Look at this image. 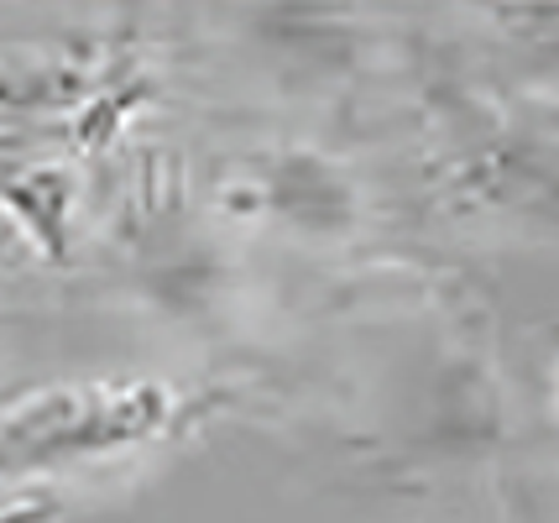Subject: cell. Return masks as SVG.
I'll return each instance as SVG.
<instances>
[{"instance_id": "obj_1", "label": "cell", "mask_w": 559, "mask_h": 523, "mask_svg": "<svg viewBox=\"0 0 559 523\" xmlns=\"http://www.w3.org/2000/svg\"><path fill=\"white\" fill-rule=\"evenodd\" d=\"M173 424L163 382H69L0 414V476H32L95 455H121Z\"/></svg>"}, {"instance_id": "obj_2", "label": "cell", "mask_w": 559, "mask_h": 523, "mask_svg": "<svg viewBox=\"0 0 559 523\" xmlns=\"http://www.w3.org/2000/svg\"><path fill=\"white\" fill-rule=\"evenodd\" d=\"M267 204L283 221L314 230V236H335L356 225V189L341 178L335 163L309 157V152L277 157V168L267 174Z\"/></svg>"}, {"instance_id": "obj_3", "label": "cell", "mask_w": 559, "mask_h": 523, "mask_svg": "<svg viewBox=\"0 0 559 523\" xmlns=\"http://www.w3.org/2000/svg\"><path fill=\"white\" fill-rule=\"evenodd\" d=\"M0 204L11 210V221L22 225V236L43 257L69 251V210H73V178L63 168H11L0 178Z\"/></svg>"}, {"instance_id": "obj_4", "label": "cell", "mask_w": 559, "mask_h": 523, "mask_svg": "<svg viewBox=\"0 0 559 523\" xmlns=\"http://www.w3.org/2000/svg\"><path fill=\"white\" fill-rule=\"evenodd\" d=\"M0 523H26L22 513H0Z\"/></svg>"}]
</instances>
